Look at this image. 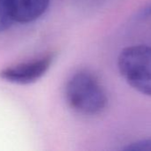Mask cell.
I'll return each mask as SVG.
<instances>
[{
	"label": "cell",
	"instance_id": "cell-1",
	"mask_svg": "<svg viewBox=\"0 0 151 151\" xmlns=\"http://www.w3.org/2000/svg\"><path fill=\"white\" fill-rule=\"evenodd\" d=\"M69 106L85 115L101 113L107 104V94L98 78L91 72L81 70L69 80L65 90Z\"/></svg>",
	"mask_w": 151,
	"mask_h": 151
},
{
	"label": "cell",
	"instance_id": "cell-2",
	"mask_svg": "<svg viewBox=\"0 0 151 151\" xmlns=\"http://www.w3.org/2000/svg\"><path fill=\"white\" fill-rule=\"evenodd\" d=\"M117 66L122 77L133 88L151 96V46L125 48L118 56Z\"/></svg>",
	"mask_w": 151,
	"mask_h": 151
},
{
	"label": "cell",
	"instance_id": "cell-3",
	"mask_svg": "<svg viewBox=\"0 0 151 151\" xmlns=\"http://www.w3.org/2000/svg\"><path fill=\"white\" fill-rule=\"evenodd\" d=\"M53 59L54 55L53 53L47 54L40 58L4 68L0 72V77L12 83L31 84L44 75Z\"/></svg>",
	"mask_w": 151,
	"mask_h": 151
},
{
	"label": "cell",
	"instance_id": "cell-4",
	"mask_svg": "<svg viewBox=\"0 0 151 151\" xmlns=\"http://www.w3.org/2000/svg\"><path fill=\"white\" fill-rule=\"evenodd\" d=\"M51 0H9L14 21L28 23L42 16Z\"/></svg>",
	"mask_w": 151,
	"mask_h": 151
},
{
	"label": "cell",
	"instance_id": "cell-5",
	"mask_svg": "<svg viewBox=\"0 0 151 151\" xmlns=\"http://www.w3.org/2000/svg\"><path fill=\"white\" fill-rule=\"evenodd\" d=\"M14 22L9 0H0V33L7 30Z\"/></svg>",
	"mask_w": 151,
	"mask_h": 151
},
{
	"label": "cell",
	"instance_id": "cell-6",
	"mask_svg": "<svg viewBox=\"0 0 151 151\" xmlns=\"http://www.w3.org/2000/svg\"><path fill=\"white\" fill-rule=\"evenodd\" d=\"M125 150L127 151H151V139L141 140L131 143Z\"/></svg>",
	"mask_w": 151,
	"mask_h": 151
},
{
	"label": "cell",
	"instance_id": "cell-7",
	"mask_svg": "<svg viewBox=\"0 0 151 151\" xmlns=\"http://www.w3.org/2000/svg\"><path fill=\"white\" fill-rule=\"evenodd\" d=\"M141 16L143 17V18H146V17H150V16H151V4H150L146 9L143 10V12H142Z\"/></svg>",
	"mask_w": 151,
	"mask_h": 151
}]
</instances>
